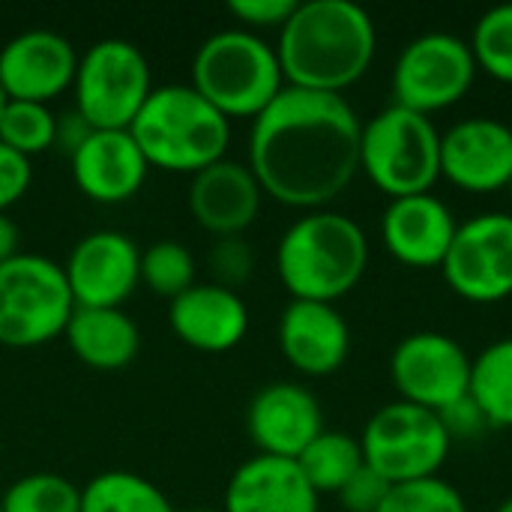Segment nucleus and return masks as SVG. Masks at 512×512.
<instances>
[{"instance_id": "obj_23", "label": "nucleus", "mask_w": 512, "mask_h": 512, "mask_svg": "<svg viewBox=\"0 0 512 512\" xmlns=\"http://www.w3.org/2000/svg\"><path fill=\"white\" fill-rule=\"evenodd\" d=\"M63 339L93 372H120L141 351V330L123 309H75Z\"/></svg>"}, {"instance_id": "obj_29", "label": "nucleus", "mask_w": 512, "mask_h": 512, "mask_svg": "<svg viewBox=\"0 0 512 512\" xmlns=\"http://www.w3.org/2000/svg\"><path fill=\"white\" fill-rule=\"evenodd\" d=\"M54 129L57 114L51 111V105L9 99L0 114V144L24 159L54 150Z\"/></svg>"}, {"instance_id": "obj_40", "label": "nucleus", "mask_w": 512, "mask_h": 512, "mask_svg": "<svg viewBox=\"0 0 512 512\" xmlns=\"http://www.w3.org/2000/svg\"><path fill=\"white\" fill-rule=\"evenodd\" d=\"M6 102H9V99H6V93H3V87H0V114H3V108H6Z\"/></svg>"}, {"instance_id": "obj_3", "label": "nucleus", "mask_w": 512, "mask_h": 512, "mask_svg": "<svg viewBox=\"0 0 512 512\" xmlns=\"http://www.w3.org/2000/svg\"><path fill=\"white\" fill-rule=\"evenodd\" d=\"M369 267L363 225L336 210L294 219L276 243V276L291 300L333 303L348 297Z\"/></svg>"}, {"instance_id": "obj_8", "label": "nucleus", "mask_w": 512, "mask_h": 512, "mask_svg": "<svg viewBox=\"0 0 512 512\" xmlns=\"http://www.w3.org/2000/svg\"><path fill=\"white\" fill-rule=\"evenodd\" d=\"M153 93L147 54L120 36L84 48L72 84V108L93 129H129Z\"/></svg>"}, {"instance_id": "obj_7", "label": "nucleus", "mask_w": 512, "mask_h": 512, "mask_svg": "<svg viewBox=\"0 0 512 512\" xmlns=\"http://www.w3.org/2000/svg\"><path fill=\"white\" fill-rule=\"evenodd\" d=\"M75 312L63 264L39 255L18 252L0 264V345L12 351L42 348L66 333Z\"/></svg>"}, {"instance_id": "obj_4", "label": "nucleus", "mask_w": 512, "mask_h": 512, "mask_svg": "<svg viewBox=\"0 0 512 512\" xmlns=\"http://www.w3.org/2000/svg\"><path fill=\"white\" fill-rule=\"evenodd\" d=\"M129 135L150 168L195 177L228 156L231 120L192 84H162L153 87Z\"/></svg>"}, {"instance_id": "obj_6", "label": "nucleus", "mask_w": 512, "mask_h": 512, "mask_svg": "<svg viewBox=\"0 0 512 512\" xmlns=\"http://www.w3.org/2000/svg\"><path fill=\"white\" fill-rule=\"evenodd\" d=\"M360 171L393 198L426 195L441 180V132L432 117L387 105L360 135Z\"/></svg>"}, {"instance_id": "obj_32", "label": "nucleus", "mask_w": 512, "mask_h": 512, "mask_svg": "<svg viewBox=\"0 0 512 512\" xmlns=\"http://www.w3.org/2000/svg\"><path fill=\"white\" fill-rule=\"evenodd\" d=\"M207 273L213 285L240 291L255 273V249L246 237H219L207 249Z\"/></svg>"}, {"instance_id": "obj_27", "label": "nucleus", "mask_w": 512, "mask_h": 512, "mask_svg": "<svg viewBox=\"0 0 512 512\" xmlns=\"http://www.w3.org/2000/svg\"><path fill=\"white\" fill-rule=\"evenodd\" d=\"M198 282V261L180 240H156L141 252V285L162 297L177 300Z\"/></svg>"}, {"instance_id": "obj_34", "label": "nucleus", "mask_w": 512, "mask_h": 512, "mask_svg": "<svg viewBox=\"0 0 512 512\" xmlns=\"http://www.w3.org/2000/svg\"><path fill=\"white\" fill-rule=\"evenodd\" d=\"M393 483H387L378 471H372L369 465H363L348 483L345 489L336 495L345 512H378L381 504L387 501Z\"/></svg>"}, {"instance_id": "obj_25", "label": "nucleus", "mask_w": 512, "mask_h": 512, "mask_svg": "<svg viewBox=\"0 0 512 512\" xmlns=\"http://www.w3.org/2000/svg\"><path fill=\"white\" fill-rule=\"evenodd\" d=\"M297 465L318 495H339L345 483L366 465V459H363L360 438H351L348 432L324 429L297 456Z\"/></svg>"}, {"instance_id": "obj_9", "label": "nucleus", "mask_w": 512, "mask_h": 512, "mask_svg": "<svg viewBox=\"0 0 512 512\" xmlns=\"http://www.w3.org/2000/svg\"><path fill=\"white\" fill-rule=\"evenodd\" d=\"M360 447L372 471L387 483L402 486L438 477L450 459L453 441L441 414L396 399L366 420Z\"/></svg>"}, {"instance_id": "obj_39", "label": "nucleus", "mask_w": 512, "mask_h": 512, "mask_svg": "<svg viewBox=\"0 0 512 512\" xmlns=\"http://www.w3.org/2000/svg\"><path fill=\"white\" fill-rule=\"evenodd\" d=\"M495 512H512V498L501 501V504H498V510H495Z\"/></svg>"}, {"instance_id": "obj_35", "label": "nucleus", "mask_w": 512, "mask_h": 512, "mask_svg": "<svg viewBox=\"0 0 512 512\" xmlns=\"http://www.w3.org/2000/svg\"><path fill=\"white\" fill-rule=\"evenodd\" d=\"M30 183H33L30 159L0 144V213L15 207L30 192Z\"/></svg>"}, {"instance_id": "obj_20", "label": "nucleus", "mask_w": 512, "mask_h": 512, "mask_svg": "<svg viewBox=\"0 0 512 512\" xmlns=\"http://www.w3.org/2000/svg\"><path fill=\"white\" fill-rule=\"evenodd\" d=\"M453 210L435 195L393 198L381 216V243L399 264L411 270H435L444 264L456 237Z\"/></svg>"}, {"instance_id": "obj_2", "label": "nucleus", "mask_w": 512, "mask_h": 512, "mask_svg": "<svg viewBox=\"0 0 512 512\" xmlns=\"http://www.w3.org/2000/svg\"><path fill=\"white\" fill-rule=\"evenodd\" d=\"M375 51V21L351 0L297 3L276 36L285 84L312 93L342 96L369 72Z\"/></svg>"}, {"instance_id": "obj_41", "label": "nucleus", "mask_w": 512, "mask_h": 512, "mask_svg": "<svg viewBox=\"0 0 512 512\" xmlns=\"http://www.w3.org/2000/svg\"><path fill=\"white\" fill-rule=\"evenodd\" d=\"M186 512H222V510H207V507H201V510H186Z\"/></svg>"}, {"instance_id": "obj_33", "label": "nucleus", "mask_w": 512, "mask_h": 512, "mask_svg": "<svg viewBox=\"0 0 512 512\" xmlns=\"http://www.w3.org/2000/svg\"><path fill=\"white\" fill-rule=\"evenodd\" d=\"M297 0H231L228 12L237 27L261 33V30H282L285 21L294 15Z\"/></svg>"}, {"instance_id": "obj_17", "label": "nucleus", "mask_w": 512, "mask_h": 512, "mask_svg": "<svg viewBox=\"0 0 512 512\" xmlns=\"http://www.w3.org/2000/svg\"><path fill=\"white\" fill-rule=\"evenodd\" d=\"M69 174L87 201L117 207L144 189L150 165L129 129H93V135L69 156Z\"/></svg>"}, {"instance_id": "obj_15", "label": "nucleus", "mask_w": 512, "mask_h": 512, "mask_svg": "<svg viewBox=\"0 0 512 512\" xmlns=\"http://www.w3.org/2000/svg\"><path fill=\"white\" fill-rule=\"evenodd\" d=\"M441 177L462 192H507L512 180V126L468 117L441 135Z\"/></svg>"}, {"instance_id": "obj_5", "label": "nucleus", "mask_w": 512, "mask_h": 512, "mask_svg": "<svg viewBox=\"0 0 512 512\" xmlns=\"http://www.w3.org/2000/svg\"><path fill=\"white\" fill-rule=\"evenodd\" d=\"M189 75L192 90L222 117L249 123L288 87L276 45L243 27L210 33L195 48Z\"/></svg>"}, {"instance_id": "obj_14", "label": "nucleus", "mask_w": 512, "mask_h": 512, "mask_svg": "<svg viewBox=\"0 0 512 512\" xmlns=\"http://www.w3.org/2000/svg\"><path fill=\"white\" fill-rule=\"evenodd\" d=\"M78 57L63 33L42 27L15 33L0 48V87L12 102L51 105L72 90Z\"/></svg>"}, {"instance_id": "obj_16", "label": "nucleus", "mask_w": 512, "mask_h": 512, "mask_svg": "<svg viewBox=\"0 0 512 512\" xmlns=\"http://www.w3.org/2000/svg\"><path fill=\"white\" fill-rule=\"evenodd\" d=\"M246 432L261 456L294 459L324 432L318 396L294 381L264 384L246 408Z\"/></svg>"}, {"instance_id": "obj_26", "label": "nucleus", "mask_w": 512, "mask_h": 512, "mask_svg": "<svg viewBox=\"0 0 512 512\" xmlns=\"http://www.w3.org/2000/svg\"><path fill=\"white\" fill-rule=\"evenodd\" d=\"M81 512H174L168 495L132 471H102L81 489Z\"/></svg>"}, {"instance_id": "obj_1", "label": "nucleus", "mask_w": 512, "mask_h": 512, "mask_svg": "<svg viewBox=\"0 0 512 512\" xmlns=\"http://www.w3.org/2000/svg\"><path fill=\"white\" fill-rule=\"evenodd\" d=\"M363 120L345 96L285 87L249 129L246 165L285 207L327 210L360 174Z\"/></svg>"}, {"instance_id": "obj_42", "label": "nucleus", "mask_w": 512, "mask_h": 512, "mask_svg": "<svg viewBox=\"0 0 512 512\" xmlns=\"http://www.w3.org/2000/svg\"><path fill=\"white\" fill-rule=\"evenodd\" d=\"M507 195H510V204H512V180H510V186H507Z\"/></svg>"}, {"instance_id": "obj_36", "label": "nucleus", "mask_w": 512, "mask_h": 512, "mask_svg": "<svg viewBox=\"0 0 512 512\" xmlns=\"http://www.w3.org/2000/svg\"><path fill=\"white\" fill-rule=\"evenodd\" d=\"M444 429L450 435V441H465V438H480L486 429H492L483 417V411L474 405L471 396H465L462 402L450 405L447 411H441Z\"/></svg>"}, {"instance_id": "obj_30", "label": "nucleus", "mask_w": 512, "mask_h": 512, "mask_svg": "<svg viewBox=\"0 0 512 512\" xmlns=\"http://www.w3.org/2000/svg\"><path fill=\"white\" fill-rule=\"evenodd\" d=\"M471 51L477 69L501 84H512V3L486 9L471 33Z\"/></svg>"}, {"instance_id": "obj_10", "label": "nucleus", "mask_w": 512, "mask_h": 512, "mask_svg": "<svg viewBox=\"0 0 512 512\" xmlns=\"http://www.w3.org/2000/svg\"><path fill=\"white\" fill-rule=\"evenodd\" d=\"M477 72L468 39L441 30L423 33L393 63V105L432 117L459 105L474 87Z\"/></svg>"}, {"instance_id": "obj_21", "label": "nucleus", "mask_w": 512, "mask_h": 512, "mask_svg": "<svg viewBox=\"0 0 512 512\" xmlns=\"http://www.w3.org/2000/svg\"><path fill=\"white\" fill-rule=\"evenodd\" d=\"M168 327L192 351L228 354L249 333V306L240 291L195 282L186 294L171 300Z\"/></svg>"}, {"instance_id": "obj_31", "label": "nucleus", "mask_w": 512, "mask_h": 512, "mask_svg": "<svg viewBox=\"0 0 512 512\" xmlns=\"http://www.w3.org/2000/svg\"><path fill=\"white\" fill-rule=\"evenodd\" d=\"M378 512H468V504L453 483L429 477L393 486Z\"/></svg>"}, {"instance_id": "obj_24", "label": "nucleus", "mask_w": 512, "mask_h": 512, "mask_svg": "<svg viewBox=\"0 0 512 512\" xmlns=\"http://www.w3.org/2000/svg\"><path fill=\"white\" fill-rule=\"evenodd\" d=\"M468 396L492 429H512V336L486 345L474 357Z\"/></svg>"}, {"instance_id": "obj_13", "label": "nucleus", "mask_w": 512, "mask_h": 512, "mask_svg": "<svg viewBox=\"0 0 512 512\" xmlns=\"http://www.w3.org/2000/svg\"><path fill=\"white\" fill-rule=\"evenodd\" d=\"M75 309H123L141 285V249L114 228L84 234L63 261Z\"/></svg>"}, {"instance_id": "obj_12", "label": "nucleus", "mask_w": 512, "mask_h": 512, "mask_svg": "<svg viewBox=\"0 0 512 512\" xmlns=\"http://www.w3.org/2000/svg\"><path fill=\"white\" fill-rule=\"evenodd\" d=\"M456 297L489 306L512 297V213H480L456 228L441 264Z\"/></svg>"}, {"instance_id": "obj_38", "label": "nucleus", "mask_w": 512, "mask_h": 512, "mask_svg": "<svg viewBox=\"0 0 512 512\" xmlns=\"http://www.w3.org/2000/svg\"><path fill=\"white\" fill-rule=\"evenodd\" d=\"M18 243H21L18 225H15L6 213H0V264H6L9 258H15V255L21 252Z\"/></svg>"}, {"instance_id": "obj_22", "label": "nucleus", "mask_w": 512, "mask_h": 512, "mask_svg": "<svg viewBox=\"0 0 512 512\" xmlns=\"http://www.w3.org/2000/svg\"><path fill=\"white\" fill-rule=\"evenodd\" d=\"M321 495L294 459L252 456L234 468L222 512H318Z\"/></svg>"}, {"instance_id": "obj_28", "label": "nucleus", "mask_w": 512, "mask_h": 512, "mask_svg": "<svg viewBox=\"0 0 512 512\" xmlns=\"http://www.w3.org/2000/svg\"><path fill=\"white\" fill-rule=\"evenodd\" d=\"M3 512H81V489L63 474L36 471L18 477L0 498Z\"/></svg>"}, {"instance_id": "obj_43", "label": "nucleus", "mask_w": 512, "mask_h": 512, "mask_svg": "<svg viewBox=\"0 0 512 512\" xmlns=\"http://www.w3.org/2000/svg\"><path fill=\"white\" fill-rule=\"evenodd\" d=\"M0 512H3V510H0Z\"/></svg>"}, {"instance_id": "obj_37", "label": "nucleus", "mask_w": 512, "mask_h": 512, "mask_svg": "<svg viewBox=\"0 0 512 512\" xmlns=\"http://www.w3.org/2000/svg\"><path fill=\"white\" fill-rule=\"evenodd\" d=\"M93 135V126L75 111V108H66L57 114V129H54V150H60L66 159Z\"/></svg>"}, {"instance_id": "obj_19", "label": "nucleus", "mask_w": 512, "mask_h": 512, "mask_svg": "<svg viewBox=\"0 0 512 512\" xmlns=\"http://www.w3.org/2000/svg\"><path fill=\"white\" fill-rule=\"evenodd\" d=\"M279 351L306 378H327L348 363L351 327L333 303L291 300L279 315Z\"/></svg>"}, {"instance_id": "obj_18", "label": "nucleus", "mask_w": 512, "mask_h": 512, "mask_svg": "<svg viewBox=\"0 0 512 512\" xmlns=\"http://www.w3.org/2000/svg\"><path fill=\"white\" fill-rule=\"evenodd\" d=\"M186 204L195 225L213 240L243 237L261 216L264 189L246 162L225 156L222 162L189 177Z\"/></svg>"}, {"instance_id": "obj_11", "label": "nucleus", "mask_w": 512, "mask_h": 512, "mask_svg": "<svg viewBox=\"0 0 512 512\" xmlns=\"http://www.w3.org/2000/svg\"><path fill=\"white\" fill-rule=\"evenodd\" d=\"M471 363L474 357L453 336L420 330L393 348L390 381L402 402L441 414L468 396Z\"/></svg>"}]
</instances>
